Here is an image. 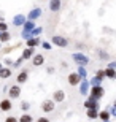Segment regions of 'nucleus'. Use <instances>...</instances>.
Here are the masks:
<instances>
[{"label":"nucleus","instance_id":"f257e3e1","mask_svg":"<svg viewBox=\"0 0 116 122\" xmlns=\"http://www.w3.org/2000/svg\"><path fill=\"white\" fill-rule=\"evenodd\" d=\"M72 59L76 65H88L89 63V56L84 54V52H72Z\"/></svg>","mask_w":116,"mask_h":122},{"label":"nucleus","instance_id":"f03ea898","mask_svg":"<svg viewBox=\"0 0 116 122\" xmlns=\"http://www.w3.org/2000/svg\"><path fill=\"white\" fill-rule=\"evenodd\" d=\"M51 43H53L54 46H57V48H67L68 46V40L62 35H54L53 38H51Z\"/></svg>","mask_w":116,"mask_h":122},{"label":"nucleus","instance_id":"7ed1b4c3","mask_svg":"<svg viewBox=\"0 0 116 122\" xmlns=\"http://www.w3.org/2000/svg\"><path fill=\"white\" fill-rule=\"evenodd\" d=\"M91 97H94V98L100 100L105 95V89H103L102 86H91V92H89Z\"/></svg>","mask_w":116,"mask_h":122},{"label":"nucleus","instance_id":"20e7f679","mask_svg":"<svg viewBox=\"0 0 116 122\" xmlns=\"http://www.w3.org/2000/svg\"><path fill=\"white\" fill-rule=\"evenodd\" d=\"M84 108L86 109H99V100L94 98V97H91V95H88V98L84 100Z\"/></svg>","mask_w":116,"mask_h":122},{"label":"nucleus","instance_id":"39448f33","mask_svg":"<svg viewBox=\"0 0 116 122\" xmlns=\"http://www.w3.org/2000/svg\"><path fill=\"white\" fill-rule=\"evenodd\" d=\"M91 92V82L89 79H83V81L80 82V94L83 95V97H88Z\"/></svg>","mask_w":116,"mask_h":122},{"label":"nucleus","instance_id":"423d86ee","mask_svg":"<svg viewBox=\"0 0 116 122\" xmlns=\"http://www.w3.org/2000/svg\"><path fill=\"white\" fill-rule=\"evenodd\" d=\"M54 109H56V102L54 100H45L41 103V111L43 113H53Z\"/></svg>","mask_w":116,"mask_h":122},{"label":"nucleus","instance_id":"0eeeda50","mask_svg":"<svg viewBox=\"0 0 116 122\" xmlns=\"http://www.w3.org/2000/svg\"><path fill=\"white\" fill-rule=\"evenodd\" d=\"M67 81H68V84H70V86L75 87V86H80V82L83 81V79H81V76L76 71H73V73H70V75H68Z\"/></svg>","mask_w":116,"mask_h":122},{"label":"nucleus","instance_id":"6e6552de","mask_svg":"<svg viewBox=\"0 0 116 122\" xmlns=\"http://www.w3.org/2000/svg\"><path fill=\"white\" fill-rule=\"evenodd\" d=\"M8 95H10V98L11 100H16L21 97V86L19 84H14V86L10 87V91H8Z\"/></svg>","mask_w":116,"mask_h":122},{"label":"nucleus","instance_id":"1a4fd4ad","mask_svg":"<svg viewBox=\"0 0 116 122\" xmlns=\"http://www.w3.org/2000/svg\"><path fill=\"white\" fill-rule=\"evenodd\" d=\"M48 6H49V11L51 13H57L62 8V0H49Z\"/></svg>","mask_w":116,"mask_h":122},{"label":"nucleus","instance_id":"9d476101","mask_svg":"<svg viewBox=\"0 0 116 122\" xmlns=\"http://www.w3.org/2000/svg\"><path fill=\"white\" fill-rule=\"evenodd\" d=\"M11 108H13L11 98H3V100H0V109H2L3 113H8V111H11Z\"/></svg>","mask_w":116,"mask_h":122},{"label":"nucleus","instance_id":"9b49d317","mask_svg":"<svg viewBox=\"0 0 116 122\" xmlns=\"http://www.w3.org/2000/svg\"><path fill=\"white\" fill-rule=\"evenodd\" d=\"M41 13H43V11H41V8H38V6H37V8H32L30 11L27 13V19L35 21V19H38V18L41 16Z\"/></svg>","mask_w":116,"mask_h":122},{"label":"nucleus","instance_id":"f8f14e48","mask_svg":"<svg viewBox=\"0 0 116 122\" xmlns=\"http://www.w3.org/2000/svg\"><path fill=\"white\" fill-rule=\"evenodd\" d=\"M41 45V38L40 36H30L29 40H26V46L27 48H37Z\"/></svg>","mask_w":116,"mask_h":122},{"label":"nucleus","instance_id":"ddd939ff","mask_svg":"<svg viewBox=\"0 0 116 122\" xmlns=\"http://www.w3.org/2000/svg\"><path fill=\"white\" fill-rule=\"evenodd\" d=\"M27 21V16H24V14H16L13 18V25H16V27H22L24 24H26Z\"/></svg>","mask_w":116,"mask_h":122},{"label":"nucleus","instance_id":"4468645a","mask_svg":"<svg viewBox=\"0 0 116 122\" xmlns=\"http://www.w3.org/2000/svg\"><path fill=\"white\" fill-rule=\"evenodd\" d=\"M27 79H29V71L27 70H22V71H19V75L16 76V84H24V82H27Z\"/></svg>","mask_w":116,"mask_h":122},{"label":"nucleus","instance_id":"2eb2a0df","mask_svg":"<svg viewBox=\"0 0 116 122\" xmlns=\"http://www.w3.org/2000/svg\"><path fill=\"white\" fill-rule=\"evenodd\" d=\"M30 60H32V65H33V67H41V65L45 63V57H43V54H38V52H37Z\"/></svg>","mask_w":116,"mask_h":122},{"label":"nucleus","instance_id":"dca6fc26","mask_svg":"<svg viewBox=\"0 0 116 122\" xmlns=\"http://www.w3.org/2000/svg\"><path fill=\"white\" fill-rule=\"evenodd\" d=\"M33 56H35V48H26V49L22 51L21 57H22L24 60H30Z\"/></svg>","mask_w":116,"mask_h":122},{"label":"nucleus","instance_id":"f3484780","mask_svg":"<svg viewBox=\"0 0 116 122\" xmlns=\"http://www.w3.org/2000/svg\"><path fill=\"white\" fill-rule=\"evenodd\" d=\"M53 100L56 102V103H62L64 100H65V92L61 91V89H59V91H56L53 94Z\"/></svg>","mask_w":116,"mask_h":122},{"label":"nucleus","instance_id":"a211bd4d","mask_svg":"<svg viewBox=\"0 0 116 122\" xmlns=\"http://www.w3.org/2000/svg\"><path fill=\"white\" fill-rule=\"evenodd\" d=\"M110 117H111V114L108 109H102V111H99V119L102 122H110Z\"/></svg>","mask_w":116,"mask_h":122},{"label":"nucleus","instance_id":"6ab92c4d","mask_svg":"<svg viewBox=\"0 0 116 122\" xmlns=\"http://www.w3.org/2000/svg\"><path fill=\"white\" fill-rule=\"evenodd\" d=\"M11 76V68L10 67H3L0 70V79H8Z\"/></svg>","mask_w":116,"mask_h":122},{"label":"nucleus","instance_id":"aec40b11","mask_svg":"<svg viewBox=\"0 0 116 122\" xmlns=\"http://www.w3.org/2000/svg\"><path fill=\"white\" fill-rule=\"evenodd\" d=\"M105 78L108 79H116V70L110 67H105Z\"/></svg>","mask_w":116,"mask_h":122},{"label":"nucleus","instance_id":"412c9836","mask_svg":"<svg viewBox=\"0 0 116 122\" xmlns=\"http://www.w3.org/2000/svg\"><path fill=\"white\" fill-rule=\"evenodd\" d=\"M35 27H37V25H35V21H30V19H27V21H26V24L22 25V30L32 32V30H33Z\"/></svg>","mask_w":116,"mask_h":122},{"label":"nucleus","instance_id":"4be33fe9","mask_svg":"<svg viewBox=\"0 0 116 122\" xmlns=\"http://www.w3.org/2000/svg\"><path fill=\"white\" fill-rule=\"evenodd\" d=\"M97 57H99L100 60H107V62L111 59V56L108 54L107 51H103V49H99V51H97Z\"/></svg>","mask_w":116,"mask_h":122},{"label":"nucleus","instance_id":"5701e85b","mask_svg":"<svg viewBox=\"0 0 116 122\" xmlns=\"http://www.w3.org/2000/svg\"><path fill=\"white\" fill-rule=\"evenodd\" d=\"M76 73L81 76V79H88V70H86L84 65H78V70H76Z\"/></svg>","mask_w":116,"mask_h":122},{"label":"nucleus","instance_id":"b1692460","mask_svg":"<svg viewBox=\"0 0 116 122\" xmlns=\"http://www.w3.org/2000/svg\"><path fill=\"white\" fill-rule=\"evenodd\" d=\"M11 40V35H10V32H0V41L2 43H8V41Z\"/></svg>","mask_w":116,"mask_h":122},{"label":"nucleus","instance_id":"393cba45","mask_svg":"<svg viewBox=\"0 0 116 122\" xmlns=\"http://www.w3.org/2000/svg\"><path fill=\"white\" fill-rule=\"evenodd\" d=\"M86 116L89 119H97L99 117V109H86Z\"/></svg>","mask_w":116,"mask_h":122},{"label":"nucleus","instance_id":"a878e982","mask_svg":"<svg viewBox=\"0 0 116 122\" xmlns=\"http://www.w3.org/2000/svg\"><path fill=\"white\" fill-rule=\"evenodd\" d=\"M18 121L19 122H33V117H32L29 113H24L21 117H18Z\"/></svg>","mask_w":116,"mask_h":122},{"label":"nucleus","instance_id":"bb28decb","mask_svg":"<svg viewBox=\"0 0 116 122\" xmlns=\"http://www.w3.org/2000/svg\"><path fill=\"white\" fill-rule=\"evenodd\" d=\"M102 81H103V79H100L99 76H94L92 79H89L91 86H102Z\"/></svg>","mask_w":116,"mask_h":122},{"label":"nucleus","instance_id":"cd10ccee","mask_svg":"<svg viewBox=\"0 0 116 122\" xmlns=\"http://www.w3.org/2000/svg\"><path fill=\"white\" fill-rule=\"evenodd\" d=\"M41 46H43V49H46V51H51L53 49V43H51V41H43V43H41Z\"/></svg>","mask_w":116,"mask_h":122},{"label":"nucleus","instance_id":"c85d7f7f","mask_svg":"<svg viewBox=\"0 0 116 122\" xmlns=\"http://www.w3.org/2000/svg\"><path fill=\"white\" fill-rule=\"evenodd\" d=\"M41 32H43V27H35L32 30V36H40Z\"/></svg>","mask_w":116,"mask_h":122},{"label":"nucleus","instance_id":"c756f323","mask_svg":"<svg viewBox=\"0 0 116 122\" xmlns=\"http://www.w3.org/2000/svg\"><path fill=\"white\" fill-rule=\"evenodd\" d=\"M21 36H22V40L26 41V40H29V38H30V36H32V32H27V30H22V32H21Z\"/></svg>","mask_w":116,"mask_h":122},{"label":"nucleus","instance_id":"7c9ffc66","mask_svg":"<svg viewBox=\"0 0 116 122\" xmlns=\"http://www.w3.org/2000/svg\"><path fill=\"white\" fill-rule=\"evenodd\" d=\"M21 109H22V113L29 111V109H30V103H27V102H22V103H21Z\"/></svg>","mask_w":116,"mask_h":122},{"label":"nucleus","instance_id":"2f4dec72","mask_svg":"<svg viewBox=\"0 0 116 122\" xmlns=\"http://www.w3.org/2000/svg\"><path fill=\"white\" fill-rule=\"evenodd\" d=\"M95 76H99L100 79H105V68L103 70H97L95 71Z\"/></svg>","mask_w":116,"mask_h":122},{"label":"nucleus","instance_id":"473e14b6","mask_svg":"<svg viewBox=\"0 0 116 122\" xmlns=\"http://www.w3.org/2000/svg\"><path fill=\"white\" fill-rule=\"evenodd\" d=\"M6 30H8V24L5 22V21L0 22V32H6Z\"/></svg>","mask_w":116,"mask_h":122},{"label":"nucleus","instance_id":"72a5a7b5","mask_svg":"<svg viewBox=\"0 0 116 122\" xmlns=\"http://www.w3.org/2000/svg\"><path fill=\"white\" fill-rule=\"evenodd\" d=\"M108 111H110V114H111V117H116V106H110Z\"/></svg>","mask_w":116,"mask_h":122},{"label":"nucleus","instance_id":"f704fd0d","mask_svg":"<svg viewBox=\"0 0 116 122\" xmlns=\"http://www.w3.org/2000/svg\"><path fill=\"white\" fill-rule=\"evenodd\" d=\"M5 122H19V121H18V117H13V116H10V117L5 119Z\"/></svg>","mask_w":116,"mask_h":122},{"label":"nucleus","instance_id":"c9c22d12","mask_svg":"<svg viewBox=\"0 0 116 122\" xmlns=\"http://www.w3.org/2000/svg\"><path fill=\"white\" fill-rule=\"evenodd\" d=\"M3 63H5V65H11V67H13V63H14V62H13L11 59H10V57H6V59L3 60Z\"/></svg>","mask_w":116,"mask_h":122},{"label":"nucleus","instance_id":"e433bc0d","mask_svg":"<svg viewBox=\"0 0 116 122\" xmlns=\"http://www.w3.org/2000/svg\"><path fill=\"white\" fill-rule=\"evenodd\" d=\"M22 60H24L22 57H19V59H18V60H16V62L13 63V67H19V65H21V62H22Z\"/></svg>","mask_w":116,"mask_h":122},{"label":"nucleus","instance_id":"4c0bfd02","mask_svg":"<svg viewBox=\"0 0 116 122\" xmlns=\"http://www.w3.org/2000/svg\"><path fill=\"white\" fill-rule=\"evenodd\" d=\"M107 67H110V68H115L116 70V60H113V62H108V65Z\"/></svg>","mask_w":116,"mask_h":122},{"label":"nucleus","instance_id":"58836bf2","mask_svg":"<svg viewBox=\"0 0 116 122\" xmlns=\"http://www.w3.org/2000/svg\"><path fill=\"white\" fill-rule=\"evenodd\" d=\"M37 122H49V119L48 117H38V119H37Z\"/></svg>","mask_w":116,"mask_h":122},{"label":"nucleus","instance_id":"ea45409f","mask_svg":"<svg viewBox=\"0 0 116 122\" xmlns=\"http://www.w3.org/2000/svg\"><path fill=\"white\" fill-rule=\"evenodd\" d=\"M3 21H5V18H3V16H0V22H3Z\"/></svg>","mask_w":116,"mask_h":122},{"label":"nucleus","instance_id":"a19ab883","mask_svg":"<svg viewBox=\"0 0 116 122\" xmlns=\"http://www.w3.org/2000/svg\"><path fill=\"white\" fill-rule=\"evenodd\" d=\"M2 68H3V63H2V62H0V70H2Z\"/></svg>","mask_w":116,"mask_h":122},{"label":"nucleus","instance_id":"79ce46f5","mask_svg":"<svg viewBox=\"0 0 116 122\" xmlns=\"http://www.w3.org/2000/svg\"><path fill=\"white\" fill-rule=\"evenodd\" d=\"M113 106H116V100H115V102H113Z\"/></svg>","mask_w":116,"mask_h":122}]
</instances>
